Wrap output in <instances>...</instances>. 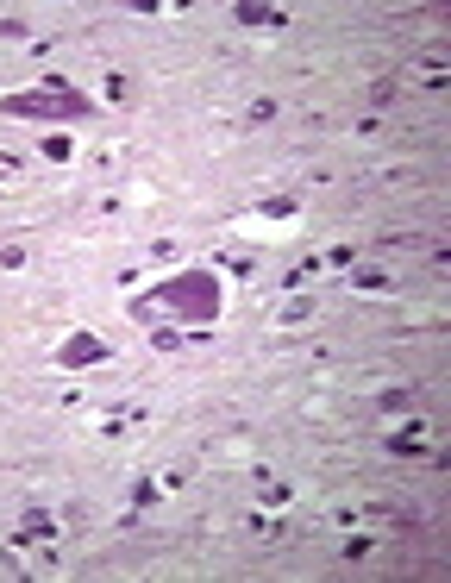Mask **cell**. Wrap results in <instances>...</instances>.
<instances>
[{
    "mask_svg": "<svg viewBox=\"0 0 451 583\" xmlns=\"http://www.w3.org/2000/svg\"><path fill=\"white\" fill-rule=\"evenodd\" d=\"M170 301L188 314H213V283L207 276H182V283H170Z\"/></svg>",
    "mask_w": 451,
    "mask_h": 583,
    "instance_id": "1",
    "label": "cell"
},
{
    "mask_svg": "<svg viewBox=\"0 0 451 583\" xmlns=\"http://www.w3.org/2000/svg\"><path fill=\"white\" fill-rule=\"evenodd\" d=\"M7 113H88L82 95H63V101H7Z\"/></svg>",
    "mask_w": 451,
    "mask_h": 583,
    "instance_id": "2",
    "label": "cell"
}]
</instances>
